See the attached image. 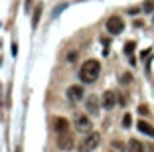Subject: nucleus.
<instances>
[{
  "instance_id": "obj_1",
  "label": "nucleus",
  "mask_w": 154,
  "mask_h": 152,
  "mask_svg": "<svg viewBox=\"0 0 154 152\" xmlns=\"http://www.w3.org/2000/svg\"><path fill=\"white\" fill-rule=\"evenodd\" d=\"M99 73H101V63L97 59H87L79 69V79L83 83H93V81H97Z\"/></svg>"
},
{
  "instance_id": "obj_2",
  "label": "nucleus",
  "mask_w": 154,
  "mask_h": 152,
  "mask_svg": "<svg viewBox=\"0 0 154 152\" xmlns=\"http://www.w3.org/2000/svg\"><path fill=\"white\" fill-rule=\"evenodd\" d=\"M101 142V134L99 132H89L83 136L81 144H79V152H91V150H95L97 146H99Z\"/></svg>"
},
{
  "instance_id": "obj_3",
  "label": "nucleus",
  "mask_w": 154,
  "mask_h": 152,
  "mask_svg": "<svg viewBox=\"0 0 154 152\" xmlns=\"http://www.w3.org/2000/svg\"><path fill=\"white\" fill-rule=\"evenodd\" d=\"M122 30H125V20L121 16H111L107 20V32H109L111 36H119Z\"/></svg>"
},
{
  "instance_id": "obj_4",
  "label": "nucleus",
  "mask_w": 154,
  "mask_h": 152,
  "mask_svg": "<svg viewBox=\"0 0 154 152\" xmlns=\"http://www.w3.org/2000/svg\"><path fill=\"white\" fill-rule=\"evenodd\" d=\"M57 148L59 150H71L73 148V136L69 134V130L57 132Z\"/></svg>"
},
{
  "instance_id": "obj_5",
  "label": "nucleus",
  "mask_w": 154,
  "mask_h": 152,
  "mask_svg": "<svg viewBox=\"0 0 154 152\" xmlns=\"http://www.w3.org/2000/svg\"><path fill=\"white\" fill-rule=\"evenodd\" d=\"M101 105H103L107 111H111V109L117 105V93H115V91H105L103 99H101Z\"/></svg>"
},
{
  "instance_id": "obj_6",
  "label": "nucleus",
  "mask_w": 154,
  "mask_h": 152,
  "mask_svg": "<svg viewBox=\"0 0 154 152\" xmlns=\"http://www.w3.org/2000/svg\"><path fill=\"white\" fill-rule=\"evenodd\" d=\"M67 99H69V101H73V103L81 101V99H83V87L81 85H71L67 89Z\"/></svg>"
},
{
  "instance_id": "obj_7",
  "label": "nucleus",
  "mask_w": 154,
  "mask_h": 152,
  "mask_svg": "<svg viewBox=\"0 0 154 152\" xmlns=\"http://www.w3.org/2000/svg\"><path fill=\"white\" fill-rule=\"evenodd\" d=\"M75 129L77 130H81V132H83V130H91V119H87V116H77V119H75Z\"/></svg>"
},
{
  "instance_id": "obj_8",
  "label": "nucleus",
  "mask_w": 154,
  "mask_h": 152,
  "mask_svg": "<svg viewBox=\"0 0 154 152\" xmlns=\"http://www.w3.org/2000/svg\"><path fill=\"white\" fill-rule=\"evenodd\" d=\"M54 130H55V132H63V130H69L67 119H63V116H55V121H54Z\"/></svg>"
},
{
  "instance_id": "obj_9",
  "label": "nucleus",
  "mask_w": 154,
  "mask_h": 152,
  "mask_svg": "<svg viewBox=\"0 0 154 152\" xmlns=\"http://www.w3.org/2000/svg\"><path fill=\"white\" fill-rule=\"evenodd\" d=\"M87 111L91 113V115H95V113H99V99L95 97V95H91V97H87V103H85Z\"/></svg>"
},
{
  "instance_id": "obj_10",
  "label": "nucleus",
  "mask_w": 154,
  "mask_h": 152,
  "mask_svg": "<svg viewBox=\"0 0 154 152\" xmlns=\"http://www.w3.org/2000/svg\"><path fill=\"white\" fill-rule=\"evenodd\" d=\"M138 130H140L142 134H146V136H152L154 138V126L148 125L146 121H138Z\"/></svg>"
},
{
  "instance_id": "obj_11",
  "label": "nucleus",
  "mask_w": 154,
  "mask_h": 152,
  "mask_svg": "<svg viewBox=\"0 0 154 152\" xmlns=\"http://www.w3.org/2000/svg\"><path fill=\"white\" fill-rule=\"evenodd\" d=\"M128 152H144V146H142L140 140L131 138L128 140Z\"/></svg>"
},
{
  "instance_id": "obj_12",
  "label": "nucleus",
  "mask_w": 154,
  "mask_h": 152,
  "mask_svg": "<svg viewBox=\"0 0 154 152\" xmlns=\"http://www.w3.org/2000/svg\"><path fill=\"white\" fill-rule=\"evenodd\" d=\"M42 10H44V6H42V4H38V6H36V12H34V18H32V26H34V28H38V24H40Z\"/></svg>"
},
{
  "instance_id": "obj_13",
  "label": "nucleus",
  "mask_w": 154,
  "mask_h": 152,
  "mask_svg": "<svg viewBox=\"0 0 154 152\" xmlns=\"http://www.w3.org/2000/svg\"><path fill=\"white\" fill-rule=\"evenodd\" d=\"M142 12H146V14H152L154 12V0H144V4H142Z\"/></svg>"
},
{
  "instance_id": "obj_14",
  "label": "nucleus",
  "mask_w": 154,
  "mask_h": 152,
  "mask_svg": "<svg viewBox=\"0 0 154 152\" xmlns=\"http://www.w3.org/2000/svg\"><path fill=\"white\" fill-rule=\"evenodd\" d=\"M134 48H136V44H134V42H127V45H125V54H127V55H132Z\"/></svg>"
},
{
  "instance_id": "obj_15",
  "label": "nucleus",
  "mask_w": 154,
  "mask_h": 152,
  "mask_svg": "<svg viewBox=\"0 0 154 152\" xmlns=\"http://www.w3.org/2000/svg\"><path fill=\"white\" fill-rule=\"evenodd\" d=\"M65 8H67V2H63V4H59L57 8L54 10V18H57V16H59V14H61V12H63Z\"/></svg>"
},
{
  "instance_id": "obj_16",
  "label": "nucleus",
  "mask_w": 154,
  "mask_h": 152,
  "mask_svg": "<svg viewBox=\"0 0 154 152\" xmlns=\"http://www.w3.org/2000/svg\"><path fill=\"white\" fill-rule=\"evenodd\" d=\"M131 115H125L122 116V126H125V129H128V126H131Z\"/></svg>"
},
{
  "instance_id": "obj_17",
  "label": "nucleus",
  "mask_w": 154,
  "mask_h": 152,
  "mask_svg": "<svg viewBox=\"0 0 154 152\" xmlns=\"http://www.w3.org/2000/svg\"><path fill=\"white\" fill-rule=\"evenodd\" d=\"M75 59H77V51H71V54L67 55V61H69V63H73Z\"/></svg>"
},
{
  "instance_id": "obj_18",
  "label": "nucleus",
  "mask_w": 154,
  "mask_h": 152,
  "mask_svg": "<svg viewBox=\"0 0 154 152\" xmlns=\"http://www.w3.org/2000/svg\"><path fill=\"white\" fill-rule=\"evenodd\" d=\"M32 10V0H26V12H30Z\"/></svg>"
},
{
  "instance_id": "obj_19",
  "label": "nucleus",
  "mask_w": 154,
  "mask_h": 152,
  "mask_svg": "<svg viewBox=\"0 0 154 152\" xmlns=\"http://www.w3.org/2000/svg\"><path fill=\"white\" fill-rule=\"evenodd\" d=\"M121 81H122V83H128V81H131V75H122Z\"/></svg>"
},
{
  "instance_id": "obj_20",
  "label": "nucleus",
  "mask_w": 154,
  "mask_h": 152,
  "mask_svg": "<svg viewBox=\"0 0 154 152\" xmlns=\"http://www.w3.org/2000/svg\"><path fill=\"white\" fill-rule=\"evenodd\" d=\"M138 12H140V10H138V8H131V10H128V14H132V16H136V14H138Z\"/></svg>"
},
{
  "instance_id": "obj_21",
  "label": "nucleus",
  "mask_w": 154,
  "mask_h": 152,
  "mask_svg": "<svg viewBox=\"0 0 154 152\" xmlns=\"http://www.w3.org/2000/svg\"><path fill=\"white\" fill-rule=\"evenodd\" d=\"M16 54H18V45L12 44V55H16Z\"/></svg>"
},
{
  "instance_id": "obj_22",
  "label": "nucleus",
  "mask_w": 154,
  "mask_h": 152,
  "mask_svg": "<svg viewBox=\"0 0 154 152\" xmlns=\"http://www.w3.org/2000/svg\"><path fill=\"white\" fill-rule=\"evenodd\" d=\"M138 111H140L142 115H148V109H146V107H140V109H138Z\"/></svg>"
},
{
  "instance_id": "obj_23",
  "label": "nucleus",
  "mask_w": 154,
  "mask_h": 152,
  "mask_svg": "<svg viewBox=\"0 0 154 152\" xmlns=\"http://www.w3.org/2000/svg\"><path fill=\"white\" fill-rule=\"evenodd\" d=\"M150 152H154V148H152V150H150Z\"/></svg>"
}]
</instances>
